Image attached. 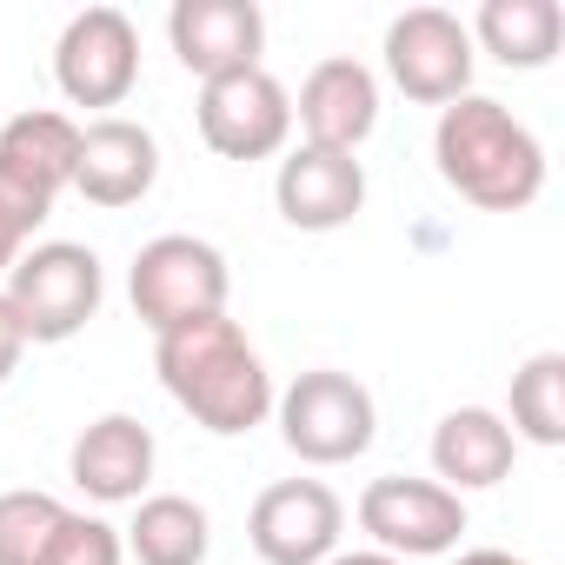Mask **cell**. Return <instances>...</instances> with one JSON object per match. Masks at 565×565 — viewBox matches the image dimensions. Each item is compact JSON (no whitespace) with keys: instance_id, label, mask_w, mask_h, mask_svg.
Instances as JSON below:
<instances>
[{"instance_id":"cell-1","label":"cell","mask_w":565,"mask_h":565,"mask_svg":"<svg viewBox=\"0 0 565 565\" xmlns=\"http://www.w3.org/2000/svg\"><path fill=\"white\" fill-rule=\"evenodd\" d=\"M153 373L173 393V406L193 426H206L213 439H239V433L266 426V413H273V373H266L259 347L239 333V320H226V313L160 333Z\"/></svg>"},{"instance_id":"cell-2","label":"cell","mask_w":565,"mask_h":565,"mask_svg":"<svg viewBox=\"0 0 565 565\" xmlns=\"http://www.w3.org/2000/svg\"><path fill=\"white\" fill-rule=\"evenodd\" d=\"M433 167L479 213H525L539 200V186H545V147H539V134L505 100H492V94H466V100L439 107Z\"/></svg>"},{"instance_id":"cell-3","label":"cell","mask_w":565,"mask_h":565,"mask_svg":"<svg viewBox=\"0 0 565 565\" xmlns=\"http://www.w3.org/2000/svg\"><path fill=\"white\" fill-rule=\"evenodd\" d=\"M8 307L28 333V347H61L74 333H87V320L100 313L107 300V273H100V253L81 246V239H41L14 259L8 273Z\"/></svg>"},{"instance_id":"cell-4","label":"cell","mask_w":565,"mask_h":565,"mask_svg":"<svg viewBox=\"0 0 565 565\" xmlns=\"http://www.w3.org/2000/svg\"><path fill=\"white\" fill-rule=\"evenodd\" d=\"M226 253L213 239H193V233H160L134 253L127 266V300H134V320L160 340L186 320H213L226 313Z\"/></svg>"},{"instance_id":"cell-5","label":"cell","mask_w":565,"mask_h":565,"mask_svg":"<svg viewBox=\"0 0 565 565\" xmlns=\"http://www.w3.org/2000/svg\"><path fill=\"white\" fill-rule=\"evenodd\" d=\"M273 413H279V439H287V452L307 459V466H347L380 433L373 393L353 373H340V366L300 373L287 393H273Z\"/></svg>"},{"instance_id":"cell-6","label":"cell","mask_w":565,"mask_h":565,"mask_svg":"<svg viewBox=\"0 0 565 565\" xmlns=\"http://www.w3.org/2000/svg\"><path fill=\"white\" fill-rule=\"evenodd\" d=\"M360 532L373 539V552L386 558H439L459 545L466 532V499L446 492L439 479H406V472H386L360 492Z\"/></svg>"},{"instance_id":"cell-7","label":"cell","mask_w":565,"mask_h":565,"mask_svg":"<svg viewBox=\"0 0 565 565\" xmlns=\"http://www.w3.org/2000/svg\"><path fill=\"white\" fill-rule=\"evenodd\" d=\"M472 61H479V47H472L466 21L446 14V8H406L386 28V74L419 107L466 100L472 94Z\"/></svg>"},{"instance_id":"cell-8","label":"cell","mask_w":565,"mask_h":565,"mask_svg":"<svg viewBox=\"0 0 565 565\" xmlns=\"http://www.w3.org/2000/svg\"><path fill=\"white\" fill-rule=\"evenodd\" d=\"M200 140L220 160H273L294 134V94L279 87L266 67H239L220 81H200Z\"/></svg>"},{"instance_id":"cell-9","label":"cell","mask_w":565,"mask_h":565,"mask_svg":"<svg viewBox=\"0 0 565 565\" xmlns=\"http://www.w3.org/2000/svg\"><path fill=\"white\" fill-rule=\"evenodd\" d=\"M340 532L347 505L327 479H273L246 512V539L266 565H327L340 552Z\"/></svg>"},{"instance_id":"cell-10","label":"cell","mask_w":565,"mask_h":565,"mask_svg":"<svg viewBox=\"0 0 565 565\" xmlns=\"http://www.w3.org/2000/svg\"><path fill=\"white\" fill-rule=\"evenodd\" d=\"M54 81L74 107H120L140 81V34L120 8H81L54 41Z\"/></svg>"},{"instance_id":"cell-11","label":"cell","mask_w":565,"mask_h":565,"mask_svg":"<svg viewBox=\"0 0 565 565\" xmlns=\"http://www.w3.org/2000/svg\"><path fill=\"white\" fill-rule=\"evenodd\" d=\"M279 220L294 233H340L366 206V167L360 153H327V147H294L273 173Z\"/></svg>"},{"instance_id":"cell-12","label":"cell","mask_w":565,"mask_h":565,"mask_svg":"<svg viewBox=\"0 0 565 565\" xmlns=\"http://www.w3.org/2000/svg\"><path fill=\"white\" fill-rule=\"evenodd\" d=\"M160 180V140L153 127L127 120V114H100L94 127H81V160H74V193L87 206H140Z\"/></svg>"},{"instance_id":"cell-13","label":"cell","mask_w":565,"mask_h":565,"mask_svg":"<svg viewBox=\"0 0 565 565\" xmlns=\"http://www.w3.org/2000/svg\"><path fill=\"white\" fill-rule=\"evenodd\" d=\"M167 41H173V61L193 81H220V74L259 67L266 14L253 8V0H173Z\"/></svg>"},{"instance_id":"cell-14","label":"cell","mask_w":565,"mask_h":565,"mask_svg":"<svg viewBox=\"0 0 565 565\" xmlns=\"http://www.w3.org/2000/svg\"><path fill=\"white\" fill-rule=\"evenodd\" d=\"M294 120L307 134V147H327V153H360L380 127V81L366 61H320L307 81H300V100H294Z\"/></svg>"},{"instance_id":"cell-15","label":"cell","mask_w":565,"mask_h":565,"mask_svg":"<svg viewBox=\"0 0 565 565\" xmlns=\"http://www.w3.org/2000/svg\"><path fill=\"white\" fill-rule=\"evenodd\" d=\"M153 459H160L153 426H140L134 413H100L94 426H81V439L67 452V472L100 505H140L147 479H153Z\"/></svg>"},{"instance_id":"cell-16","label":"cell","mask_w":565,"mask_h":565,"mask_svg":"<svg viewBox=\"0 0 565 565\" xmlns=\"http://www.w3.org/2000/svg\"><path fill=\"white\" fill-rule=\"evenodd\" d=\"M74 160H81V120L61 107H28L0 127V180H14L41 206H54L74 186Z\"/></svg>"},{"instance_id":"cell-17","label":"cell","mask_w":565,"mask_h":565,"mask_svg":"<svg viewBox=\"0 0 565 565\" xmlns=\"http://www.w3.org/2000/svg\"><path fill=\"white\" fill-rule=\"evenodd\" d=\"M519 439L492 406H452L433 426V472L446 492H486L499 479H512Z\"/></svg>"},{"instance_id":"cell-18","label":"cell","mask_w":565,"mask_h":565,"mask_svg":"<svg viewBox=\"0 0 565 565\" xmlns=\"http://www.w3.org/2000/svg\"><path fill=\"white\" fill-rule=\"evenodd\" d=\"M472 47H486L499 67H519V74H539L558 61L565 47V8L558 0H486V8L466 21Z\"/></svg>"},{"instance_id":"cell-19","label":"cell","mask_w":565,"mask_h":565,"mask_svg":"<svg viewBox=\"0 0 565 565\" xmlns=\"http://www.w3.org/2000/svg\"><path fill=\"white\" fill-rule=\"evenodd\" d=\"M134 565H206L213 552V519L186 492H147L134 505V525L120 532Z\"/></svg>"},{"instance_id":"cell-20","label":"cell","mask_w":565,"mask_h":565,"mask_svg":"<svg viewBox=\"0 0 565 565\" xmlns=\"http://www.w3.org/2000/svg\"><path fill=\"white\" fill-rule=\"evenodd\" d=\"M512 439H532V446H565V353H532L519 373H512Z\"/></svg>"},{"instance_id":"cell-21","label":"cell","mask_w":565,"mask_h":565,"mask_svg":"<svg viewBox=\"0 0 565 565\" xmlns=\"http://www.w3.org/2000/svg\"><path fill=\"white\" fill-rule=\"evenodd\" d=\"M61 519H67V505L54 492H34V486L0 492V565H41Z\"/></svg>"},{"instance_id":"cell-22","label":"cell","mask_w":565,"mask_h":565,"mask_svg":"<svg viewBox=\"0 0 565 565\" xmlns=\"http://www.w3.org/2000/svg\"><path fill=\"white\" fill-rule=\"evenodd\" d=\"M41 565H127L120 525H107V519H94V512H67L61 532L47 539Z\"/></svg>"},{"instance_id":"cell-23","label":"cell","mask_w":565,"mask_h":565,"mask_svg":"<svg viewBox=\"0 0 565 565\" xmlns=\"http://www.w3.org/2000/svg\"><path fill=\"white\" fill-rule=\"evenodd\" d=\"M47 213H54V206H41V200L21 193L14 180H0V273H14V259L34 246V233H41Z\"/></svg>"},{"instance_id":"cell-24","label":"cell","mask_w":565,"mask_h":565,"mask_svg":"<svg viewBox=\"0 0 565 565\" xmlns=\"http://www.w3.org/2000/svg\"><path fill=\"white\" fill-rule=\"evenodd\" d=\"M21 353H28V333H21V320H14V307H8V294H0V386L14 380Z\"/></svg>"},{"instance_id":"cell-25","label":"cell","mask_w":565,"mask_h":565,"mask_svg":"<svg viewBox=\"0 0 565 565\" xmlns=\"http://www.w3.org/2000/svg\"><path fill=\"white\" fill-rule=\"evenodd\" d=\"M452 565H532V558H519V552H499V545H472V552H459Z\"/></svg>"},{"instance_id":"cell-26","label":"cell","mask_w":565,"mask_h":565,"mask_svg":"<svg viewBox=\"0 0 565 565\" xmlns=\"http://www.w3.org/2000/svg\"><path fill=\"white\" fill-rule=\"evenodd\" d=\"M327 565H399V558H386V552H373V545H366V552H333Z\"/></svg>"}]
</instances>
